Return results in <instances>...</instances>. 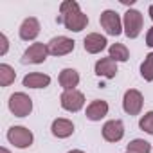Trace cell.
Masks as SVG:
<instances>
[{"mask_svg":"<svg viewBox=\"0 0 153 153\" xmlns=\"http://www.w3.org/2000/svg\"><path fill=\"white\" fill-rule=\"evenodd\" d=\"M59 13H61V18H58V22H61L68 31L79 33L88 25V16L79 9V4L74 2V0L61 2Z\"/></svg>","mask_w":153,"mask_h":153,"instance_id":"1","label":"cell"},{"mask_svg":"<svg viewBox=\"0 0 153 153\" xmlns=\"http://www.w3.org/2000/svg\"><path fill=\"white\" fill-rule=\"evenodd\" d=\"M9 110L15 117H27L33 112V99L24 92H15L9 97Z\"/></svg>","mask_w":153,"mask_h":153,"instance_id":"2","label":"cell"},{"mask_svg":"<svg viewBox=\"0 0 153 153\" xmlns=\"http://www.w3.org/2000/svg\"><path fill=\"white\" fill-rule=\"evenodd\" d=\"M7 140H9L15 148L24 149V148H29V146L33 144L34 135H33V131H31L29 128H25V126H11V128L7 130Z\"/></svg>","mask_w":153,"mask_h":153,"instance_id":"3","label":"cell"},{"mask_svg":"<svg viewBox=\"0 0 153 153\" xmlns=\"http://www.w3.org/2000/svg\"><path fill=\"white\" fill-rule=\"evenodd\" d=\"M123 29L128 38H137L142 31V15L137 9H128L123 18Z\"/></svg>","mask_w":153,"mask_h":153,"instance_id":"4","label":"cell"},{"mask_svg":"<svg viewBox=\"0 0 153 153\" xmlns=\"http://www.w3.org/2000/svg\"><path fill=\"white\" fill-rule=\"evenodd\" d=\"M59 103H61V108L67 110V112H79L83 106H85V96L83 92L79 90H63V94L59 96Z\"/></svg>","mask_w":153,"mask_h":153,"instance_id":"5","label":"cell"},{"mask_svg":"<svg viewBox=\"0 0 153 153\" xmlns=\"http://www.w3.org/2000/svg\"><path fill=\"white\" fill-rule=\"evenodd\" d=\"M99 24H101V27L106 31V34H110V36H119V34L123 33V20H121V16H119L115 11H112V9H106V11L101 13Z\"/></svg>","mask_w":153,"mask_h":153,"instance_id":"6","label":"cell"},{"mask_svg":"<svg viewBox=\"0 0 153 153\" xmlns=\"http://www.w3.org/2000/svg\"><path fill=\"white\" fill-rule=\"evenodd\" d=\"M142 105H144V97L137 88H130V90L124 92L123 108L128 115H139L140 110H142Z\"/></svg>","mask_w":153,"mask_h":153,"instance_id":"7","label":"cell"},{"mask_svg":"<svg viewBox=\"0 0 153 153\" xmlns=\"http://www.w3.org/2000/svg\"><path fill=\"white\" fill-rule=\"evenodd\" d=\"M74 47H76V42L67 38V36H54L47 43V49H49L51 56H67L74 51Z\"/></svg>","mask_w":153,"mask_h":153,"instance_id":"8","label":"cell"},{"mask_svg":"<svg viewBox=\"0 0 153 153\" xmlns=\"http://www.w3.org/2000/svg\"><path fill=\"white\" fill-rule=\"evenodd\" d=\"M47 56H49V49H47V45L36 42V43L29 45V49L24 52L22 61H24V63H36V65H38V63H43V61L47 59Z\"/></svg>","mask_w":153,"mask_h":153,"instance_id":"9","label":"cell"},{"mask_svg":"<svg viewBox=\"0 0 153 153\" xmlns=\"http://www.w3.org/2000/svg\"><path fill=\"white\" fill-rule=\"evenodd\" d=\"M124 137V124L119 119L106 121L103 124V139L108 142H119Z\"/></svg>","mask_w":153,"mask_h":153,"instance_id":"10","label":"cell"},{"mask_svg":"<svg viewBox=\"0 0 153 153\" xmlns=\"http://www.w3.org/2000/svg\"><path fill=\"white\" fill-rule=\"evenodd\" d=\"M106 43H108L106 38L103 34H99V33H90L83 40V47H85V51L88 54H99L101 51L106 49Z\"/></svg>","mask_w":153,"mask_h":153,"instance_id":"11","label":"cell"},{"mask_svg":"<svg viewBox=\"0 0 153 153\" xmlns=\"http://www.w3.org/2000/svg\"><path fill=\"white\" fill-rule=\"evenodd\" d=\"M38 34H40V22L34 16L25 18L20 25V38L24 42H33L38 38Z\"/></svg>","mask_w":153,"mask_h":153,"instance_id":"12","label":"cell"},{"mask_svg":"<svg viewBox=\"0 0 153 153\" xmlns=\"http://www.w3.org/2000/svg\"><path fill=\"white\" fill-rule=\"evenodd\" d=\"M94 70H96L97 76H103V78H106V79H112L117 74V61H114L110 56L108 58H101V59L96 61Z\"/></svg>","mask_w":153,"mask_h":153,"instance_id":"13","label":"cell"},{"mask_svg":"<svg viewBox=\"0 0 153 153\" xmlns=\"http://www.w3.org/2000/svg\"><path fill=\"white\" fill-rule=\"evenodd\" d=\"M51 131L58 139H67V137H70L74 133V123L68 121V119H63V117L54 119L52 121V126H51Z\"/></svg>","mask_w":153,"mask_h":153,"instance_id":"14","label":"cell"},{"mask_svg":"<svg viewBox=\"0 0 153 153\" xmlns=\"http://www.w3.org/2000/svg\"><path fill=\"white\" fill-rule=\"evenodd\" d=\"M58 81L63 87V90H74L76 87L79 85V72L74 70V68H63L59 72Z\"/></svg>","mask_w":153,"mask_h":153,"instance_id":"15","label":"cell"},{"mask_svg":"<svg viewBox=\"0 0 153 153\" xmlns=\"http://www.w3.org/2000/svg\"><path fill=\"white\" fill-rule=\"evenodd\" d=\"M24 87L27 88H45L51 85V76L42 74V72H31L24 78Z\"/></svg>","mask_w":153,"mask_h":153,"instance_id":"16","label":"cell"},{"mask_svg":"<svg viewBox=\"0 0 153 153\" xmlns=\"http://www.w3.org/2000/svg\"><path fill=\"white\" fill-rule=\"evenodd\" d=\"M108 114V103L103 99H96L87 106V119L90 121H101Z\"/></svg>","mask_w":153,"mask_h":153,"instance_id":"17","label":"cell"},{"mask_svg":"<svg viewBox=\"0 0 153 153\" xmlns=\"http://www.w3.org/2000/svg\"><path fill=\"white\" fill-rule=\"evenodd\" d=\"M16 78V72L11 65L2 63L0 65V87H9Z\"/></svg>","mask_w":153,"mask_h":153,"instance_id":"18","label":"cell"},{"mask_svg":"<svg viewBox=\"0 0 153 153\" xmlns=\"http://www.w3.org/2000/svg\"><path fill=\"white\" fill-rule=\"evenodd\" d=\"M108 52L114 61H128V58H130V52H128L126 45H123V43H112Z\"/></svg>","mask_w":153,"mask_h":153,"instance_id":"19","label":"cell"},{"mask_svg":"<svg viewBox=\"0 0 153 153\" xmlns=\"http://www.w3.org/2000/svg\"><path fill=\"white\" fill-rule=\"evenodd\" d=\"M149 151H151V144L144 139H133L126 146V153H149Z\"/></svg>","mask_w":153,"mask_h":153,"instance_id":"20","label":"cell"},{"mask_svg":"<svg viewBox=\"0 0 153 153\" xmlns=\"http://www.w3.org/2000/svg\"><path fill=\"white\" fill-rule=\"evenodd\" d=\"M140 76L146 81H153V52H148L140 63Z\"/></svg>","mask_w":153,"mask_h":153,"instance_id":"21","label":"cell"},{"mask_svg":"<svg viewBox=\"0 0 153 153\" xmlns=\"http://www.w3.org/2000/svg\"><path fill=\"white\" fill-rule=\"evenodd\" d=\"M139 128H140L142 131L153 135V110H151V112H146V114L140 117V121H139Z\"/></svg>","mask_w":153,"mask_h":153,"instance_id":"22","label":"cell"},{"mask_svg":"<svg viewBox=\"0 0 153 153\" xmlns=\"http://www.w3.org/2000/svg\"><path fill=\"white\" fill-rule=\"evenodd\" d=\"M0 42H2V49H0V56H4L9 49V42H7V36L6 34H0Z\"/></svg>","mask_w":153,"mask_h":153,"instance_id":"23","label":"cell"},{"mask_svg":"<svg viewBox=\"0 0 153 153\" xmlns=\"http://www.w3.org/2000/svg\"><path fill=\"white\" fill-rule=\"evenodd\" d=\"M146 45L153 49V27H149L148 33H146Z\"/></svg>","mask_w":153,"mask_h":153,"instance_id":"24","label":"cell"},{"mask_svg":"<svg viewBox=\"0 0 153 153\" xmlns=\"http://www.w3.org/2000/svg\"><path fill=\"white\" fill-rule=\"evenodd\" d=\"M149 18H151V20H153V4H151V6H149Z\"/></svg>","mask_w":153,"mask_h":153,"instance_id":"25","label":"cell"},{"mask_svg":"<svg viewBox=\"0 0 153 153\" xmlns=\"http://www.w3.org/2000/svg\"><path fill=\"white\" fill-rule=\"evenodd\" d=\"M0 153H11V151H9L7 148H0Z\"/></svg>","mask_w":153,"mask_h":153,"instance_id":"26","label":"cell"},{"mask_svg":"<svg viewBox=\"0 0 153 153\" xmlns=\"http://www.w3.org/2000/svg\"><path fill=\"white\" fill-rule=\"evenodd\" d=\"M68 153H85V151H81V149H70Z\"/></svg>","mask_w":153,"mask_h":153,"instance_id":"27","label":"cell"}]
</instances>
